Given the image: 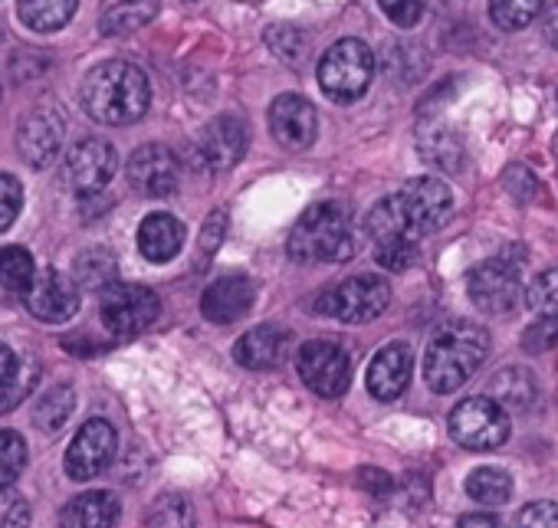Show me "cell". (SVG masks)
I'll return each instance as SVG.
<instances>
[{
	"instance_id": "cell-1",
	"label": "cell",
	"mask_w": 558,
	"mask_h": 528,
	"mask_svg": "<svg viewBox=\"0 0 558 528\" xmlns=\"http://www.w3.org/2000/svg\"><path fill=\"white\" fill-rule=\"evenodd\" d=\"M83 109L102 125H132L151 106L148 76L125 60H106L83 79Z\"/></svg>"
},
{
	"instance_id": "cell-2",
	"label": "cell",
	"mask_w": 558,
	"mask_h": 528,
	"mask_svg": "<svg viewBox=\"0 0 558 528\" xmlns=\"http://www.w3.org/2000/svg\"><path fill=\"white\" fill-rule=\"evenodd\" d=\"M287 249L296 262H345V259H352L359 249L352 210L339 200L313 204L296 220Z\"/></svg>"
},
{
	"instance_id": "cell-3",
	"label": "cell",
	"mask_w": 558,
	"mask_h": 528,
	"mask_svg": "<svg viewBox=\"0 0 558 528\" xmlns=\"http://www.w3.org/2000/svg\"><path fill=\"white\" fill-rule=\"evenodd\" d=\"M486 355H489L486 329L473 322H450L430 339L424 352V381L437 394H453L476 374Z\"/></svg>"
},
{
	"instance_id": "cell-4",
	"label": "cell",
	"mask_w": 558,
	"mask_h": 528,
	"mask_svg": "<svg viewBox=\"0 0 558 528\" xmlns=\"http://www.w3.org/2000/svg\"><path fill=\"white\" fill-rule=\"evenodd\" d=\"M375 57L362 40H339L319 60V86L332 102H355L368 93Z\"/></svg>"
},
{
	"instance_id": "cell-5",
	"label": "cell",
	"mask_w": 558,
	"mask_h": 528,
	"mask_svg": "<svg viewBox=\"0 0 558 528\" xmlns=\"http://www.w3.org/2000/svg\"><path fill=\"white\" fill-rule=\"evenodd\" d=\"M450 437L463 450H499L509 440V414L496 397H466L450 410Z\"/></svg>"
},
{
	"instance_id": "cell-6",
	"label": "cell",
	"mask_w": 558,
	"mask_h": 528,
	"mask_svg": "<svg viewBox=\"0 0 558 528\" xmlns=\"http://www.w3.org/2000/svg\"><path fill=\"white\" fill-rule=\"evenodd\" d=\"M391 303V286L381 280V277H372V273H359V277H349L342 283H336L323 299H319V309L339 322H349V326H365L372 319H378Z\"/></svg>"
},
{
	"instance_id": "cell-7",
	"label": "cell",
	"mask_w": 558,
	"mask_h": 528,
	"mask_svg": "<svg viewBox=\"0 0 558 528\" xmlns=\"http://www.w3.org/2000/svg\"><path fill=\"white\" fill-rule=\"evenodd\" d=\"M99 312H102V326L119 335V339H132L142 335L161 312L158 296L148 286L138 283H109L99 296Z\"/></svg>"
},
{
	"instance_id": "cell-8",
	"label": "cell",
	"mask_w": 558,
	"mask_h": 528,
	"mask_svg": "<svg viewBox=\"0 0 558 528\" xmlns=\"http://www.w3.org/2000/svg\"><path fill=\"white\" fill-rule=\"evenodd\" d=\"M391 197L417 240L424 233H437L453 213V194L440 177H411Z\"/></svg>"
},
{
	"instance_id": "cell-9",
	"label": "cell",
	"mask_w": 558,
	"mask_h": 528,
	"mask_svg": "<svg viewBox=\"0 0 558 528\" xmlns=\"http://www.w3.org/2000/svg\"><path fill=\"white\" fill-rule=\"evenodd\" d=\"M303 384L319 397H342L352 384V361L336 342H306L296 355Z\"/></svg>"
},
{
	"instance_id": "cell-10",
	"label": "cell",
	"mask_w": 558,
	"mask_h": 528,
	"mask_svg": "<svg viewBox=\"0 0 558 528\" xmlns=\"http://www.w3.org/2000/svg\"><path fill=\"white\" fill-rule=\"evenodd\" d=\"M470 299L486 316H509L525 299V290L512 262L486 259L470 273Z\"/></svg>"
},
{
	"instance_id": "cell-11",
	"label": "cell",
	"mask_w": 558,
	"mask_h": 528,
	"mask_svg": "<svg viewBox=\"0 0 558 528\" xmlns=\"http://www.w3.org/2000/svg\"><path fill=\"white\" fill-rule=\"evenodd\" d=\"M116 427L102 417H93L80 427V433L73 437L70 450H66V476L76 482H89L96 479L116 456Z\"/></svg>"
},
{
	"instance_id": "cell-12",
	"label": "cell",
	"mask_w": 558,
	"mask_h": 528,
	"mask_svg": "<svg viewBox=\"0 0 558 528\" xmlns=\"http://www.w3.org/2000/svg\"><path fill=\"white\" fill-rule=\"evenodd\" d=\"M269 132L283 148L303 151L319 138V112L310 99L296 93H283L269 106Z\"/></svg>"
},
{
	"instance_id": "cell-13",
	"label": "cell",
	"mask_w": 558,
	"mask_h": 528,
	"mask_svg": "<svg viewBox=\"0 0 558 528\" xmlns=\"http://www.w3.org/2000/svg\"><path fill=\"white\" fill-rule=\"evenodd\" d=\"M24 303L40 322L60 326V322H70L80 309V286L73 277L60 270H44L34 277L31 290L24 293Z\"/></svg>"
},
{
	"instance_id": "cell-14",
	"label": "cell",
	"mask_w": 558,
	"mask_h": 528,
	"mask_svg": "<svg viewBox=\"0 0 558 528\" xmlns=\"http://www.w3.org/2000/svg\"><path fill=\"white\" fill-rule=\"evenodd\" d=\"M246 122L240 115H217L197 138L194 155L207 171H230L246 155Z\"/></svg>"
},
{
	"instance_id": "cell-15",
	"label": "cell",
	"mask_w": 558,
	"mask_h": 528,
	"mask_svg": "<svg viewBox=\"0 0 558 528\" xmlns=\"http://www.w3.org/2000/svg\"><path fill=\"white\" fill-rule=\"evenodd\" d=\"M116 168H119V155L106 138H83L66 155V177L70 187L80 194L102 191L116 177Z\"/></svg>"
},
{
	"instance_id": "cell-16",
	"label": "cell",
	"mask_w": 558,
	"mask_h": 528,
	"mask_svg": "<svg viewBox=\"0 0 558 528\" xmlns=\"http://www.w3.org/2000/svg\"><path fill=\"white\" fill-rule=\"evenodd\" d=\"M125 174H129V184L145 194V197H168L178 191L181 184V168H178V158L171 148L165 145H142L129 164H125Z\"/></svg>"
},
{
	"instance_id": "cell-17",
	"label": "cell",
	"mask_w": 558,
	"mask_h": 528,
	"mask_svg": "<svg viewBox=\"0 0 558 528\" xmlns=\"http://www.w3.org/2000/svg\"><path fill=\"white\" fill-rule=\"evenodd\" d=\"M253 299H256V290L246 277L240 273H227L220 280H214L204 296H201V312L207 322L214 326H230L236 319H243L250 309H253Z\"/></svg>"
},
{
	"instance_id": "cell-18",
	"label": "cell",
	"mask_w": 558,
	"mask_h": 528,
	"mask_svg": "<svg viewBox=\"0 0 558 528\" xmlns=\"http://www.w3.org/2000/svg\"><path fill=\"white\" fill-rule=\"evenodd\" d=\"M411 371H414V355L404 342H391L385 345L375 358H372V368H368V394L375 401H398L408 384H411Z\"/></svg>"
},
{
	"instance_id": "cell-19",
	"label": "cell",
	"mask_w": 558,
	"mask_h": 528,
	"mask_svg": "<svg viewBox=\"0 0 558 528\" xmlns=\"http://www.w3.org/2000/svg\"><path fill=\"white\" fill-rule=\"evenodd\" d=\"M63 145V119L57 109H34L21 132H17V148L31 168H47Z\"/></svg>"
},
{
	"instance_id": "cell-20",
	"label": "cell",
	"mask_w": 558,
	"mask_h": 528,
	"mask_svg": "<svg viewBox=\"0 0 558 528\" xmlns=\"http://www.w3.org/2000/svg\"><path fill=\"white\" fill-rule=\"evenodd\" d=\"M233 358L250 371H272L290 358V332L279 326H256L236 342Z\"/></svg>"
},
{
	"instance_id": "cell-21",
	"label": "cell",
	"mask_w": 558,
	"mask_h": 528,
	"mask_svg": "<svg viewBox=\"0 0 558 528\" xmlns=\"http://www.w3.org/2000/svg\"><path fill=\"white\" fill-rule=\"evenodd\" d=\"M122 515V502L116 492L96 489L70 499L60 512V528H116Z\"/></svg>"
},
{
	"instance_id": "cell-22",
	"label": "cell",
	"mask_w": 558,
	"mask_h": 528,
	"mask_svg": "<svg viewBox=\"0 0 558 528\" xmlns=\"http://www.w3.org/2000/svg\"><path fill=\"white\" fill-rule=\"evenodd\" d=\"M184 246V223L171 213H148L138 226V249L148 262H168Z\"/></svg>"
},
{
	"instance_id": "cell-23",
	"label": "cell",
	"mask_w": 558,
	"mask_h": 528,
	"mask_svg": "<svg viewBox=\"0 0 558 528\" xmlns=\"http://www.w3.org/2000/svg\"><path fill=\"white\" fill-rule=\"evenodd\" d=\"M76 4L80 0H17V14L34 34H57L73 21Z\"/></svg>"
},
{
	"instance_id": "cell-24",
	"label": "cell",
	"mask_w": 558,
	"mask_h": 528,
	"mask_svg": "<svg viewBox=\"0 0 558 528\" xmlns=\"http://www.w3.org/2000/svg\"><path fill=\"white\" fill-rule=\"evenodd\" d=\"M161 8V0H122L112 11H106L102 17V34L106 37H129L135 30H142Z\"/></svg>"
},
{
	"instance_id": "cell-25",
	"label": "cell",
	"mask_w": 558,
	"mask_h": 528,
	"mask_svg": "<svg viewBox=\"0 0 558 528\" xmlns=\"http://www.w3.org/2000/svg\"><path fill=\"white\" fill-rule=\"evenodd\" d=\"M466 495L483 505H502L512 495V476L496 466H480L466 476Z\"/></svg>"
},
{
	"instance_id": "cell-26",
	"label": "cell",
	"mask_w": 558,
	"mask_h": 528,
	"mask_svg": "<svg viewBox=\"0 0 558 528\" xmlns=\"http://www.w3.org/2000/svg\"><path fill=\"white\" fill-rule=\"evenodd\" d=\"M37 277L34 256L24 246H0V283L11 293H27Z\"/></svg>"
},
{
	"instance_id": "cell-27",
	"label": "cell",
	"mask_w": 558,
	"mask_h": 528,
	"mask_svg": "<svg viewBox=\"0 0 558 528\" xmlns=\"http://www.w3.org/2000/svg\"><path fill=\"white\" fill-rule=\"evenodd\" d=\"M73 388H66V384H57V388H50L44 397H40V404L34 407V423L40 427V430H47V433H57L66 420H70V414H73Z\"/></svg>"
},
{
	"instance_id": "cell-28",
	"label": "cell",
	"mask_w": 558,
	"mask_h": 528,
	"mask_svg": "<svg viewBox=\"0 0 558 528\" xmlns=\"http://www.w3.org/2000/svg\"><path fill=\"white\" fill-rule=\"evenodd\" d=\"M493 394L502 407H529L535 397V378L522 368H506L493 378Z\"/></svg>"
},
{
	"instance_id": "cell-29",
	"label": "cell",
	"mask_w": 558,
	"mask_h": 528,
	"mask_svg": "<svg viewBox=\"0 0 558 528\" xmlns=\"http://www.w3.org/2000/svg\"><path fill=\"white\" fill-rule=\"evenodd\" d=\"M545 8V0H489L493 24L502 30H522L529 27Z\"/></svg>"
},
{
	"instance_id": "cell-30",
	"label": "cell",
	"mask_w": 558,
	"mask_h": 528,
	"mask_svg": "<svg viewBox=\"0 0 558 528\" xmlns=\"http://www.w3.org/2000/svg\"><path fill=\"white\" fill-rule=\"evenodd\" d=\"M145 528H194V508L184 495H161L148 508Z\"/></svg>"
},
{
	"instance_id": "cell-31",
	"label": "cell",
	"mask_w": 558,
	"mask_h": 528,
	"mask_svg": "<svg viewBox=\"0 0 558 528\" xmlns=\"http://www.w3.org/2000/svg\"><path fill=\"white\" fill-rule=\"evenodd\" d=\"M27 466V443L17 430H0V489L21 479Z\"/></svg>"
},
{
	"instance_id": "cell-32",
	"label": "cell",
	"mask_w": 558,
	"mask_h": 528,
	"mask_svg": "<svg viewBox=\"0 0 558 528\" xmlns=\"http://www.w3.org/2000/svg\"><path fill=\"white\" fill-rule=\"evenodd\" d=\"M525 303L538 316H558V270L538 273L525 290Z\"/></svg>"
},
{
	"instance_id": "cell-33",
	"label": "cell",
	"mask_w": 558,
	"mask_h": 528,
	"mask_svg": "<svg viewBox=\"0 0 558 528\" xmlns=\"http://www.w3.org/2000/svg\"><path fill=\"white\" fill-rule=\"evenodd\" d=\"M76 270H80V280L86 283V286H109V283H116L112 277H116V262H112V256L106 253V249H96V253H83L80 256V262H76Z\"/></svg>"
},
{
	"instance_id": "cell-34",
	"label": "cell",
	"mask_w": 558,
	"mask_h": 528,
	"mask_svg": "<svg viewBox=\"0 0 558 528\" xmlns=\"http://www.w3.org/2000/svg\"><path fill=\"white\" fill-rule=\"evenodd\" d=\"M522 348L529 355H545V352L558 348V316H538L522 332Z\"/></svg>"
},
{
	"instance_id": "cell-35",
	"label": "cell",
	"mask_w": 558,
	"mask_h": 528,
	"mask_svg": "<svg viewBox=\"0 0 558 528\" xmlns=\"http://www.w3.org/2000/svg\"><path fill=\"white\" fill-rule=\"evenodd\" d=\"M21 207H24V187L14 174H4L0 171V233L11 230V223L21 217Z\"/></svg>"
},
{
	"instance_id": "cell-36",
	"label": "cell",
	"mask_w": 558,
	"mask_h": 528,
	"mask_svg": "<svg viewBox=\"0 0 558 528\" xmlns=\"http://www.w3.org/2000/svg\"><path fill=\"white\" fill-rule=\"evenodd\" d=\"M17 388H21V358L8 345H0V407H11L21 397Z\"/></svg>"
},
{
	"instance_id": "cell-37",
	"label": "cell",
	"mask_w": 558,
	"mask_h": 528,
	"mask_svg": "<svg viewBox=\"0 0 558 528\" xmlns=\"http://www.w3.org/2000/svg\"><path fill=\"white\" fill-rule=\"evenodd\" d=\"M0 528H31V505L11 489H0Z\"/></svg>"
},
{
	"instance_id": "cell-38",
	"label": "cell",
	"mask_w": 558,
	"mask_h": 528,
	"mask_svg": "<svg viewBox=\"0 0 558 528\" xmlns=\"http://www.w3.org/2000/svg\"><path fill=\"white\" fill-rule=\"evenodd\" d=\"M378 8L385 11V17L395 24V27H414L421 17H424V8L427 0H378Z\"/></svg>"
},
{
	"instance_id": "cell-39",
	"label": "cell",
	"mask_w": 558,
	"mask_h": 528,
	"mask_svg": "<svg viewBox=\"0 0 558 528\" xmlns=\"http://www.w3.org/2000/svg\"><path fill=\"white\" fill-rule=\"evenodd\" d=\"M515 528H558V502H529L515 515Z\"/></svg>"
},
{
	"instance_id": "cell-40",
	"label": "cell",
	"mask_w": 558,
	"mask_h": 528,
	"mask_svg": "<svg viewBox=\"0 0 558 528\" xmlns=\"http://www.w3.org/2000/svg\"><path fill=\"white\" fill-rule=\"evenodd\" d=\"M542 37H545V44H548V47H555V50H558V0H555V4L542 14Z\"/></svg>"
},
{
	"instance_id": "cell-41",
	"label": "cell",
	"mask_w": 558,
	"mask_h": 528,
	"mask_svg": "<svg viewBox=\"0 0 558 528\" xmlns=\"http://www.w3.org/2000/svg\"><path fill=\"white\" fill-rule=\"evenodd\" d=\"M460 528H499V518L489 512H466L460 518Z\"/></svg>"
}]
</instances>
